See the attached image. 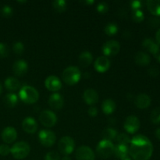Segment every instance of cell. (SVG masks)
<instances>
[{"instance_id":"17","label":"cell","mask_w":160,"mask_h":160,"mask_svg":"<svg viewBox=\"0 0 160 160\" xmlns=\"http://www.w3.org/2000/svg\"><path fill=\"white\" fill-rule=\"evenodd\" d=\"M28 64L23 59H18L15 61L12 66V70L13 73L17 76H23L28 72Z\"/></svg>"},{"instance_id":"47","label":"cell","mask_w":160,"mask_h":160,"mask_svg":"<svg viewBox=\"0 0 160 160\" xmlns=\"http://www.w3.org/2000/svg\"><path fill=\"white\" fill-rule=\"evenodd\" d=\"M154 56H155V57H156V59H157L158 61H159V62H160V48H159V51H158L157 52H156V54L154 55Z\"/></svg>"},{"instance_id":"20","label":"cell","mask_w":160,"mask_h":160,"mask_svg":"<svg viewBox=\"0 0 160 160\" xmlns=\"http://www.w3.org/2000/svg\"><path fill=\"white\" fill-rule=\"evenodd\" d=\"M142 45L145 49L148 50L153 55L156 54L158 51L159 50V45L157 43V42H155L153 39L150 38H147L142 42Z\"/></svg>"},{"instance_id":"22","label":"cell","mask_w":160,"mask_h":160,"mask_svg":"<svg viewBox=\"0 0 160 160\" xmlns=\"http://www.w3.org/2000/svg\"><path fill=\"white\" fill-rule=\"evenodd\" d=\"M93 60V56L88 51H84L81 52L79 56V63L81 67H87L92 63Z\"/></svg>"},{"instance_id":"35","label":"cell","mask_w":160,"mask_h":160,"mask_svg":"<svg viewBox=\"0 0 160 160\" xmlns=\"http://www.w3.org/2000/svg\"><path fill=\"white\" fill-rule=\"evenodd\" d=\"M12 12H13V9L9 5H4L1 9V12L2 14V16L6 17V18L10 17L12 15Z\"/></svg>"},{"instance_id":"36","label":"cell","mask_w":160,"mask_h":160,"mask_svg":"<svg viewBox=\"0 0 160 160\" xmlns=\"http://www.w3.org/2000/svg\"><path fill=\"white\" fill-rule=\"evenodd\" d=\"M9 53V48L6 44L0 42V58L7 57Z\"/></svg>"},{"instance_id":"46","label":"cell","mask_w":160,"mask_h":160,"mask_svg":"<svg viewBox=\"0 0 160 160\" xmlns=\"http://www.w3.org/2000/svg\"><path fill=\"white\" fill-rule=\"evenodd\" d=\"M123 36L124 38H130V36H131V33H130L129 31H124V33L123 34Z\"/></svg>"},{"instance_id":"5","label":"cell","mask_w":160,"mask_h":160,"mask_svg":"<svg viewBox=\"0 0 160 160\" xmlns=\"http://www.w3.org/2000/svg\"><path fill=\"white\" fill-rule=\"evenodd\" d=\"M114 148L112 142L107 140H102L96 147V152L98 156L102 159L109 158L114 152Z\"/></svg>"},{"instance_id":"37","label":"cell","mask_w":160,"mask_h":160,"mask_svg":"<svg viewBox=\"0 0 160 160\" xmlns=\"http://www.w3.org/2000/svg\"><path fill=\"white\" fill-rule=\"evenodd\" d=\"M96 9L98 12H99L100 13H106L109 10V6L105 2H99L97 5Z\"/></svg>"},{"instance_id":"51","label":"cell","mask_w":160,"mask_h":160,"mask_svg":"<svg viewBox=\"0 0 160 160\" xmlns=\"http://www.w3.org/2000/svg\"><path fill=\"white\" fill-rule=\"evenodd\" d=\"M2 92V84L0 83V95H1Z\"/></svg>"},{"instance_id":"15","label":"cell","mask_w":160,"mask_h":160,"mask_svg":"<svg viewBox=\"0 0 160 160\" xmlns=\"http://www.w3.org/2000/svg\"><path fill=\"white\" fill-rule=\"evenodd\" d=\"M17 133L15 128L12 127H7L5 128L2 133V138L6 144L12 143L17 139Z\"/></svg>"},{"instance_id":"4","label":"cell","mask_w":160,"mask_h":160,"mask_svg":"<svg viewBox=\"0 0 160 160\" xmlns=\"http://www.w3.org/2000/svg\"><path fill=\"white\" fill-rule=\"evenodd\" d=\"M31 148L26 142H18L11 148L10 152L16 159H23L29 155Z\"/></svg>"},{"instance_id":"12","label":"cell","mask_w":160,"mask_h":160,"mask_svg":"<svg viewBox=\"0 0 160 160\" xmlns=\"http://www.w3.org/2000/svg\"><path fill=\"white\" fill-rule=\"evenodd\" d=\"M45 85L48 90L51 92H57L62 88V83L59 78L54 75H51L45 79Z\"/></svg>"},{"instance_id":"6","label":"cell","mask_w":160,"mask_h":160,"mask_svg":"<svg viewBox=\"0 0 160 160\" xmlns=\"http://www.w3.org/2000/svg\"><path fill=\"white\" fill-rule=\"evenodd\" d=\"M74 141L70 136H64L59 141L58 148L60 152L65 156L71 154L74 149Z\"/></svg>"},{"instance_id":"38","label":"cell","mask_w":160,"mask_h":160,"mask_svg":"<svg viewBox=\"0 0 160 160\" xmlns=\"http://www.w3.org/2000/svg\"><path fill=\"white\" fill-rule=\"evenodd\" d=\"M45 160H60V156L56 152H49L45 155Z\"/></svg>"},{"instance_id":"30","label":"cell","mask_w":160,"mask_h":160,"mask_svg":"<svg viewBox=\"0 0 160 160\" xmlns=\"http://www.w3.org/2000/svg\"><path fill=\"white\" fill-rule=\"evenodd\" d=\"M105 33L109 36L114 35L118 31V26L115 23H109L104 28Z\"/></svg>"},{"instance_id":"1","label":"cell","mask_w":160,"mask_h":160,"mask_svg":"<svg viewBox=\"0 0 160 160\" xmlns=\"http://www.w3.org/2000/svg\"><path fill=\"white\" fill-rule=\"evenodd\" d=\"M130 143L129 154L134 160H148L152 156L153 145L146 136L138 134Z\"/></svg>"},{"instance_id":"16","label":"cell","mask_w":160,"mask_h":160,"mask_svg":"<svg viewBox=\"0 0 160 160\" xmlns=\"http://www.w3.org/2000/svg\"><path fill=\"white\" fill-rule=\"evenodd\" d=\"M22 128L25 132L28 134H33L38 129V123L33 117H26L22 122Z\"/></svg>"},{"instance_id":"43","label":"cell","mask_w":160,"mask_h":160,"mask_svg":"<svg viewBox=\"0 0 160 160\" xmlns=\"http://www.w3.org/2000/svg\"><path fill=\"white\" fill-rule=\"evenodd\" d=\"M88 114L92 117H96L97 114H98V109H97V108L95 107V106H92L89 107L88 110Z\"/></svg>"},{"instance_id":"13","label":"cell","mask_w":160,"mask_h":160,"mask_svg":"<svg viewBox=\"0 0 160 160\" xmlns=\"http://www.w3.org/2000/svg\"><path fill=\"white\" fill-rule=\"evenodd\" d=\"M63 98L59 93L52 94L48 98V105L52 109H56V110L62 109L63 106Z\"/></svg>"},{"instance_id":"34","label":"cell","mask_w":160,"mask_h":160,"mask_svg":"<svg viewBox=\"0 0 160 160\" xmlns=\"http://www.w3.org/2000/svg\"><path fill=\"white\" fill-rule=\"evenodd\" d=\"M145 18V15H144L143 12L141 9H137V10H133L132 12V19L134 21L142 22Z\"/></svg>"},{"instance_id":"21","label":"cell","mask_w":160,"mask_h":160,"mask_svg":"<svg viewBox=\"0 0 160 160\" xmlns=\"http://www.w3.org/2000/svg\"><path fill=\"white\" fill-rule=\"evenodd\" d=\"M134 60L138 65L147 66L149 64L151 59H150L149 55L147 53L144 52H138L135 54Z\"/></svg>"},{"instance_id":"29","label":"cell","mask_w":160,"mask_h":160,"mask_svg":"<svg viewBox=\"0 0 160 160\" xmlns=\"http://www.w3.org/2000/svg\"><path fill=\"white\" fill-rule=\"evenodd\" d=\"M52 6L58 12H62L67 9V2L64 0H55L52 2Z\"/></svg>"},{"instance_id":"23","label":"cell","mask_w":160,"mask_h":160,"mask_svg":"<svg viewBox=\"0 0 160 160\" xmlns=\"http://www.w3.org/2000/svg\"><path fill=\"white\" fill-rule=\"evenodd\" d=\"M5 87L6 89L11 92L18 90L20 88V83L17 78H8L5 81Z\"/></svg>"},{"instance_id":"31","label":"cell","mask_w":160,"mask_h":160,"mask_svg":"<svg viewBox=\"0 0 160 160\" xmlns=\"http://www.w3.org/2000/svg\"><path fill=\"white\" fill-rule=\"evenodd\" d=\"M117 141L119 143V145H128L131 142V139L128 134H124V133H121L119 134L117 136Z\"/></svg>"},{"instance_id":"40","label":"cell","mask_w":160,"mask_h":160,"mask_svg":"<svg viewBox=\"0 0 160 160\" xmlns=\"http://www.w3.org/2000/svg\"><path fill=\"white\" fill-rule=\"evenodd\" d=\"M148 24L152 27H156L160 26V18L159 17H150L148 20Z\"/></svg>"},{"instance_id":"9","label":"cell","mask_w":160,"mask_h":160,"mask_svg":"<svg viewBox=\"0 0 160 160\" xmlns=\"http://www.w3.org/2000/svg\"><path fill=\"white\" fill-rule=\"evenodd\" d=\"M120 50V45L117 41L109 40L106 42L102 46V52L105 56H116Z\"/></svg>"},{"instance_id":"14","label":"cell","mask_w":160,"mask_h":160,"mask_svg":"<svg viewBox=\"0 0 160 160\" xmlns=\"http://www.w3.org/2000/svg\"><path fill=\"white\" fill-rule=\"evenodd\" d=\"M94 67L98 72L104 73L109 70V67H110V61L106 56H99L95 60Z\"/></svg>"},{"instance_id":"8","label":"cell","mask_w":160,"mask_h":160,"mask_svg":"<svg viewBox=\"0 0 160 160\" xmlns=\"http://www.w3.org/2000/svg\"><path fill=\"white\" fill-rule=\"evenodd\" d=\"M39 140L42 145L45 147H51L56 142V134L50 130H42L38 134Z\"/></svg>"},{"instance_id":"33","label":"cell","mask_w":160,"mask_h":160,"mask_svg":"<svg viewBox=\"0 0 160 160\" xmlns=\"http://www.w3.org/2000/svg\"><path fill=\"white\" fill-rule=\"evenodd\" d=\"M12 50L17 55H21L24 52V45L21 42H15L12 45Z\"/></svg>"},{"instance_id":"49","label":"cell","mask_w":160,"mask_h":160,"mask_svg":"<svg viewBox=\"0 0 160 160\" xmlns=\"http://www.w3.org/2000/svg\"><path fill=\"white\" fill-rule=\"evenodd\" d=\"M120 160H131V158L129 156H125V157H123V159H121Z\"/></svg>"},{"instance_id":"42","label":"cell","mask_w":160,"mask_h":160,"mask_svg":"<svg viewBox=\"0 0 160 160\" xmlns=\"http://www.w3.org/2000/svg\"><path fill=\"white\" fill-rule=\"evenodd\" d=\"M130 4H131L133 10H137V9H140L142 8V2L138 1V0H134V1H131Z\"/></svg>"},{"instance_id":"48","label":"cell","mask_w":160,"mask_h":160,"mask_svg":"<svg viewBox=\"0 0 160 160\" xmlns=\"http://www.w3.org/2000/svg\"><path fill=\"white\" fill-rule=\"evenodd\" d=\"M82 2L86 5H91V4H93V3L95 2V1H93V0H86V1Z\"/></svg>"},{"instance_id":"41","label":"cell","mask_w":160,"mask_h":160,"mask_svg":"<svg viewBox=\"0 0 160 160\" xmlns=\"http://www.w3.org/2000/svg\"><path fill=\"white\" fill-rule=\"evenodd\" d=\"M148 73H149L150 76L152 77H157L159 74V67H156V66H152V67H150L148 70Z\"/></svg>"},{"instance_id":"7","label":"cell","mask_w":160,"mask_h":160,"mask_svg":"<svg viewBox=\"0 0 160 160\" xmlns=\"http://www.w3.org/2000/svg\"><path fill=\"white\" fill-rule=\"evenodd\" d=\"M39 120H40L41 123L45 127L52 128L56 125V122H57V117L52 111L46 109L41 112L40 116H39Z\"/></svg>"},{"instance_id":"28","label":"cell","mask_w":160,"mask_h":160,"mask_svg":"<svg viewBox=\"0 0 160 160\" xmlns=\"http://www.w3.org/2000/svg\"><path fill=\"white\" fill-rule=\"evenodd\" d=\"M117 136V131L112 128H108L105 129L102 132L103 140H107L112 142L116 139Z\"/></svg>"},{"instance_id":"10","label":"cell","mask_w":160,"mask_h":160,"mask_svg":"<svg viewBox=\"0 0 160 160\" xmlns=\"http://www.w3.org/2000/svg\"><path fill=\"white\" fill-rule=\"evenodd\" d=\"M125 131L130 134H134L140 128V120L135 116H129L126 118L123 124Z\"/></svg>"},{"instance_id":"44","label":"cell","mask_w":160,"mask_h":160,"mask_svg":"<svg viewBox=\"0 0 160 160\" xmlns=\"http://www.w3.org/2000/svg\"><path fill=\"white\" fill-rule=\"evenodd\" d=\"M156 39L157 41V43L160 44V28L158 30V31L156 34Z\"/></svg>"},{"instance_id":"18","label":"cell","mask_w":160,"mask_h":160,"mask_svg":"<svg viewBox=\"0 0 160 160\" xmlns=\"http://www.w3.org/2000/svg\"><path fill=\"white\" fill-rule=\"evenodd\" d=\"M84 100L88 105L93 106L98 101V95L95 90L92 88H88L84 91Z\"/></svg>"},{"instance_id":"27","label":"cell","mask_w":160,"mask_h":160,"mask_svg":"<svg viewBox=\"0 0 160 160\" xmlns=\"http://www.w3.org/2000/svg\"><path fill=\"white\" fill-rule=\"evenodd\" d=\"M3 102L8 107H14L18 103V97L14 93L6 94L3 98Z\"/></svg>"},{"instance_id":"50","label":"cell","mask_w":160,"mask_h":160,"mask_svg":"<svg viewBox=\"0 0 160 160\" xmlns=\"http://www.w3.org/2000/svg\"><path fill=\"white\" fill-rule=\"evenodd\" d=\"M61 160H71V159H70L68 156H65L64 157L62 158V159Z\"/></svg>"},{"instance_id":"25","label":"cell","mask_w":160,"mask_h":160,"mask_svg":"<svg viewBox=\"0 0 160 160\" xmlns=\"http://www.w3.org/2000/svg\"><path fill=\"white\" fill-rule=\"evenodd\" d=\"M102 109L104 113L111 114L115 111L116 102L111 98H107L105 100L102 105Z\"/></svg>"},{"instance_id":"24","label":"cell","mask_w":160,"mask_h":160,"mask_svg":"<svg viewBox=\"0 0 160 160\" xmlns=\"http://www.w3.org/2000/svg\"><path fill=\"white\" fill-rule=\"evenodd\" d=\"M146 6L152 13L156 16H160V0H148Z\"/></svg>"},{"instance_id":"32","label":"cell","mask_w":160,"mask_h":160,"mask_svg":"<svg viewBox=\"0 0 160 160\" xmlns=\"http://www.w3.org/2000/svg\"><path fill=\"white\" fill-rule=\"evenodd\" d=\"M150 118L153 123H160V107L155 108L152 111Z\"/></svg>"},{"instance_id":"11","label":"cell","mask_w":160,"mask_h":160,"mask_svg":"<svg viewBox=\"0 0 160 160\" xmlns=\"http://www.w3.org/2000/svg\"><path fill=\"white\" fill-rule=\"evenodd\" d=\"M75 156L78 160H94L95 153L90 147L81 146L77 149Z\"/></svg>"},{"instance_id":"3","label":"cell","mask_w":160,"mask_h":160,"mask_svg":"<svg viewBox=\"0 0 160 160\" xmlns=\"http://www.w3.org/2000/svg\"><path fill=\"white\" fill-rule=\"evenodd\" d=\"M81 78V72L78 67L70 66L62 72V80L69 85L76 84Z\"/></svg>"},{"instance_id":"39","label":"cell","mask_w":160,"mask_h":160,"mask_svg":"<svg viewBox=\"0 0 160 160\" xmlns=\"http://www.w3.org/2000/svg\"><path fill=\"white\" fill-rule=\"evenodd\" d=\"M11 148H9V145L6 144L0 145V155L2 156H6L10 153Z\"/></svg>"},{"instance_id":"26","label":"cell","mask_w":160,"mask_h":160,"mask_svg":"<svg viewBox=\"0 0 160 160\" xmlns=\"http://www.w3.org/2000/svg\"><path fill=\"white\" fill-rule=\"evenodd\" d=\"M113 154L115 155L116 157L121 159L125 156H128V154H129V148L128 147V145H118L114 148Z\"/></svg>"},{"instance_id":"2","label":"cell","mask_w":160,"mask_h":160,"mask_svg":"<svg viewBox=\"0 0 160 160\" xmlns=\"http://www.w3.org/2000/svg\"><path fill=\"white\" fill-rule=\"evenodd\" d=\"M19 96L23 102L33 104L38 100L39 94L38 92L32 86L24 85L20 89Z\"/></svg>"},{"instance_id":"19","label":"cell","mask_w":160,"mask_h":160,"mask_svg":"<svg viewBox=\"0 0 160 160\" xmlns=\"http://www.w3.org/2000/svg\"><path fill=\"white\" fill-rule=\"evenodd\" d=\"M134 103L139 109H146L151 104V98L146 94H139L136 97Z\"/></svg>"},{"instance_id":"45","label":"cell","mask_w":160,"mask_h":160,"mask_svg":"<svg viewBox=\"0 0 160 160\" xmlns=\"http://www.w3.org/2000/svg\"><path fill=\"white\" fill-rule=\"evenodd\" d=\"M155 134H156V137L160 140V128H157V129L156 130V133H155Z\"/></svg>"}]
</instances>
